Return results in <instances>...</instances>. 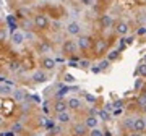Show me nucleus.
Returning <instances> with one entry per match:
<instances>
[{
  "mask_svg": "<svg viewBox=\"0 0 146 136\" xmlns=\"http://www.w3.org/2000/svg\"><path fill=\"white\" fill-rule=\"evenodd\" d=\"M70 131H72L73 136H86V133H89L88 126L84 125V121H76V123H73Z\"/></svg>",
  "mask_w": 146,
  "mask_h": 136,
  "instance_id": "4",
  "label": "nucleus"
},
{
  "mask_svg": "<svg viewBox=\"0 0 146 136\" xmlns=\"http://www.w3.org/2000/svg\"><path fill=\"white\" fill-rule=\"evenodd\" d=\"M60 2H67V0H60Z\"/></svg>",
  "mask_w": 146,
  "mask_h": 136,
  "instance_id": "50",
  "label": "nucleus"
},
{
  "mask_svg": "<svg viewBox=\"0 0 146 136\" xmlns=\"http://www.w3.org/2000/svg\"><path fill=\"white\" fill-rule=\"evenodd\" d=\"M25 39H28L29 42H33L34 39H36V36H34L31 31H26V32H25Z\"/></svg>",
  "mask_w": 146,
  "mask_h": 136,
  "instance_id": "32",
  "label": "nucleus"
},
{
  "mask_svg": "<svg viewBox=\"0 0 146 136\" xmlns=\"http://www.w3.org/2000/svg\"><path fill=\"white\" fill-rule=\"evenodd\" d=\"M136 34L138 36H146V26H141L138 31H136Z\"/></svg>",
  "mask_w": 146,
  "mask_h": 136,
  "instance_id": "37",
  "label": "nucleus"
},
{
  "mask_svg": "<svg viewBox=\"0 0 146 136\" xmlns=\"http://www.w3.org/2000/svg\"><path fill=\"white\" fill-rule=\"evenodd\" d=\"M145 125H146V117H145Z\"/></svg>",
  "mask_w": 146,
  "mask_h": 136,
  "instance_id": "48",
  "label": "nucleus"
},
{
  "mask_svg": "<svg viewBox=\"0 0 146 136\" xmlns=\"http://www.w3.org/2000/svg\"><path fill=\"white\" fill-rule=\"evenodd\" d=\"M0 23H2V16H0Z\"/></svg>",
  "mask_w": 146,
  "mask_h": 136,
  "instance_id": "51",
  "label": "nucleus"
},
{
  "mask_svg": "<svg viewBox=\"0 0 146 136\" xmlns=\"http://www.w3.org/2000/svg\"><path fill=\"white\" fill-rule=\"evenodd\" d=\"M11 44H13V46H23V44H25V41H26V39H25V32L23 31H15V32H11Z\"/></svg>",
  "mask_w": 146,
  "mask_h": 136,
  "instance_id": "12",
  "label": "nucleus"
},
{
  "mask_svg": "<svg viewBox=\"0 0 146 136\" xmlns=\"http://www.w3.org/2000/svg\"><path fill=\"white\" fill-rule=\"evenodd\" d=\"M73 118L72 112L70 110H67V112H62V114H57V121L60 123V125H67V123H70Z\"/></svg>",
  "mask_w": 146,
  "mask_h": 136,
  "instance_id": "14",
  "label": "nucleus"
},
{
  "mask_svg": "<svg viewBox=\"0 0 146 136\" xmlns=\"http://www.w3.org/2000/svg\"><path fill=\"white\" fill-rule=\"evenodd\" d=\"M52 50V44L49 41H39L37 44V52L39 53H49Z\"/></svg>",
  "mask_w": 146,
  "mask_h": 136,
  "instance_id": "16",
  "label": "nucleus"
},
{
  "mask_svg": "<svg viewBox=\"0 0 146 136\" xmlns=\"http://www.w3.org/2000/svg\"><path fill=\"white\" fill-rule=\"evenodd\" d=\"M88 136H104V130H101L99 126L98 128H93V130H89Z\"/></svg>",
  "mask_w": 146,
  "mask_h": 136,
  "instance_id": "28",
  "label": "nucleus"
},
{
  "mask_svg": "<svg viewBox=\"0 0 146 136\" xmlns=\"http://www.w3.org/2000/svg\"><path fill=\"white\" fill-rule=\"evenodd\" d=\"M31 79H33V83H46L49 78H47V73L44 70H36V71H33Z\"/></svg>",
  "mask_w": 146,
  "mask_h": 136,
  "instance_id": "9",
  "label": "nucleus"
},
{
  "mask_svg": "<svg viewBox=\"0 0 146 136\" xmlns=\"http://www.w3.org/2000/svg\"><path fill=\"white\" fill-rule=\"evenodd\" d=\"M114 31L119 34V36L122 37H125L128 32H130V24L127 23V21L123 20H119V21H115V24H114Z\"/></svg>",
  "mask_w": 146,
  "mask_h": 136,
  "instance_id": "3",
  "label": "nucleus"
},
{
  "mask_svg": "<svg viewBox=\"0 0 146 136\" xmlns=\"http://www.w3.org/2000/svg\"><path fill=\"white\" fill-rule=\"evenodd\" d=\"M52 110L55 112V114H62V112H67V110H68L67 100H65V99H62V100H54Z\"/></svg>",
  "mask_w": 146,
  "mask_h": 136,
  "instance_id": "11",
  "label": "nucleus"
},
{
  "mask_svg": "<svg viewBox=\"0 0 146 136\" xmlns=\"http://www.w3.org/2000/svg\"><path fill=\"white\" fill-rule=\"evenodd\" d=\"M133 121H135V117H125V118H123V126H125V130L133 131Z\"/></svg>",
  "mask_w": 146,
  "mask_h": 136,
  "instance_id": "23",
  "label": "nucleus"
},
{
  "mask_svg": "<svg viewBox=\"0 0 146 136\" xmlns=\"http://www.w3.org/2000/svg\"><path fill=\"white\" fill-rule=\"evenodd\" d=\"M145 3H146V0H145Z\"/></svg>",
  "mask_w": 146,
  "mask_h": 136,
  "instance_id": "52",
  "label": "nucleus"
},
{
  "mask_svg": "<svg viewBox=\"0 0 146 136\" xmlns=\"http://www.w3.org/2000/svg\"><path fill=\"white\" fill-rule=\"evenodd\" d=\"M78 65H80V68H86V70H88L89 67H91V62H89V60H80L78 62Z\"/></svg>",
  "mask_w": 146,
  "mask_h": 136,
  "instance_id": "31",
  "label": "nucleus"
},
{
  "mask_svg": "<svg viewBox=\"0 0 146 136\" xmlns=\"http://www.w3.org/2000/svg\"><path fill=\"white\" fill-rule=\"evenodd\" d=\"M84 99L88 100V102H91V104H94V102H96V97H94V96H91V94H84Z\"/></svg>",
  "mask_w": 146,
  "mask_h": 136,
  "instance_id": "36",
  "label": "nucleus"
},
{
  "mask_svg": "<svg viewBox=\"0 0 146 136\" xmlns=\"http://www.w3.org/2000/svg\"><path fill=\"white\" fill-rule=\"evenodd\" d=\"M81 31H83V26H81V23L80 21H70L67 24V32L70 36H81Z\"/></svg>",
  "mask_w": 146,
  "mask_h": 136,
  "instance_id": "5",
  "label": "nucleus"
},
{
  "mask_svg": "<svg viewBox=\"0 0 146 136\" xmlns=\"http://www.w3.org/2000/svg\"><path fill=\"white\" fill-rule=\"evenodd\" d=\"M81 2V5H84V7H91L93 5V0H80Z\"/></svg>",
  "mask_w": 146,
  "mask_h": 136,
  "instance_id": "40",
  "label": "nucleus"
},
{
  "mask_svg": "<svg viewBox=\"0 0 146 136\" xmlns=\"http://www.w3.org/2000/svg\"><path fill=\"white\" fill-rule=\"evenodd\" d=\"M7 39V29L5 28H0V42H3Z\"/></svg>",
  "mask_w": 146,
  "mask_h": 136,
  "instance_id": "34",
  "label": "nucleus"
},
{
  "mask_svg": "<svg viewBox=\"0 0 146 136\" xmlns=\"http://www.w3.org/2000/svg\"><path fill=\"white\" fill-rule=\"evenodd\" d=\"M110 65H112V63H110L107 58H102V60L99 62V65H98V68H99V71H107Z\"/></svg>",
  "mask_w": 146,
  "mask_h": 136,
  "instance_id": "24",
  "label": "nucleus"
},
{
  "mask_svg": "<svg viewBox=\"0 0 146 136\" xmlns=\"http://www.w3.org/2000/svg\"><path fill=\"white\" fill-rule=\"evenodd\" d=\"M136 105H140L141 109H143V107L146 105V97H145L143 94H140L138 97H136Z\"/></svg>",
  "mask_w": 146,
  "mask_h": 136,
  "instance_id": "30",
  "label": "nucleus"
},
{
  "mask_svg": "<svg viewBox=\"0 0 146 136\" xmlns=\"http://www.w3.org/2000/svg\"><path fill=\"white\" fill-rule=\"evenodd\" d=\"M83 121H84V125L88 126V130L98 128V125H99V118H98V117H93V115H86Z\"/></svg>",
  "mask_w": 146,
  "mask_h": 136,
  "instance_id": "15",
  "label": "nucleus"
},
{
  "mask_svg": "<svg viewBox=\"0 0 146 136\" xmlns=\"http://www.w3.org/2000/svg\"><path fill=\"white\" fill-rule=\"evenodd\" d=\"M3 125V118H2V117H0V126Z\"/></svg>",
  "mask_w": 146,
  "mask_h": 136,
  "instance_id": "47",
  "label": "nucleus"
},
{
  "mask_svg": "<svg viewBox=\"0 0 146 136\" xmlns=\"http://www.w3.org/2000/svg\"><path fill=\"white\" fill-rule=\"evenodd\" d=\"M76 44H78V49L81 50V52H86V50H89V49H91V46H93V41H91V37H89V36H84V34H81V36L76 39Z\"/></svg>",
  "mask_w": 146,
  "mask_h": 136,
  "instance_id": "6",
  "label": "nucleus"
},
{
  "mask_svg": "<svg viewBox=\"0 0 146 136\" xmlns=\"http://www.w3.org/2000/svg\"><path fill=\"white\" fill-rule=\"evenodd\" d=\"M94 49H96V53H98V55H102V53L107 50V44H106L104 39H98L96 44H94Z\"/></svg>",
  "mask_w": 146,
  "mask_h": 136,
  "instance_id": "17",
  "label": "nucleus"
},
{
  "mask_svg": "<svg viewBox=\"0 0 146 136\" xmlns=\"http://www.w3.org/2000/svg\"><path fill=\"white\" fill-rule=\"evenodd\" d=\"M78 44H76V41L75 39H65L62 44V52L65 53V55H68V57H72V55H75V53L78 52Z\"/></svg>",
  "mask_w": 146,
  "mask_h": 136,
  "instance_id": "2",
  "label": "nucleus"
},
{
  "mask_svg": "<svg viewBox=\"0 0 146 136\" xmlns=\"http://www.w3.org/2000/svg\"><path fill=\"white\" fill-rule=\"evenodd\" d=\"M104 110H106V112H109V114H112L114 105H112V104H104Z\"/></svg>",
  "mask_w": 146,
  "mask_h": 136,
  "instance_id": "38",
  "label": "nucleus"
},
{
  "mask_svg": "<svg viewBox=\"0 0 146 136\" xmlns=\"http://www.w3.org/2000/svg\"><path fill=\"white\" fill-rule=\"evenodd\" d=\"M33 23H34V28L39 29V31H46V29L50 28V20L44 13H36L33 16Z\"/></svg>",
  "mask_w": 146,
  "mask_h": 136,
  "instance_id": "1",
  "label": "nucleus"
},
{
  "mask_svg": "<svg viewBox=\"0 0 146 136\" xmlns=\"http://www.w3.org/2000/svg\"><path fill=\"white\" fill-rule=\"evenodd\" d=\"M114 24H115V21H114V18L110 15H102V16H99V26H101V29H109V28H114Z\"/></svg>",
  "mask_w": 146,
  "mask_h": 136,
  "instance_id": "8",
  "label": "nucleus"
},
{
  "mask_svg": "<svg viewBox=\"0 0 146 136\" xmlns=\"http://www.w3.org/2000/svg\"><path fill=\"white\" fill-rule=\"evenodd\" d=\"M145 63H146V55H145Z\"/></svg>",
  "mask_w": 146,
  "mask_h": 136,
  "instance_id": "49",
  "label": "nucleus"
},
{
  "mask_svg": "<svg viewBox=\"0 0 146 136\" xmlns=\"http://www.w3.org/2000/svg\"><path fill=\"white\" fill-rule=\"evenodd\" d=\"M141 110H143V114H145V117H146V105H145V107H143Z\"/></svg>",
  "mask_w": 146,
  "mask_h": 136,
  "instance_id": "46",
  "label": "nucleus"
},
{
  "mask_svg": "<svg viewBox=\"0 0 146 136\" xmlns=\"http://www.w3.org/2000/svg\"><path fill=\"white\" fill-rule=\"evenodd\" d=\"M133 131H136V133H143V135H145V131H146L145 117H135V121H133Z\"/></svg>",
  "mask_w": 146,
  "mask_h": 136,
  "instance_id": "10",
  "label": "nucleus"
},
{
  "mask_svg": "<svg viewBox=\"0 0 146 136\" xmlns=\"http://www.w3.org/2000/svg\"><path fill=\"white\" fill-rule=\"evenodd\" d=\"M102 2H104V3H112L114 0H102Z\"/></svg>",
  "mask_w": 146,
  "mask_h": 136,
  "instance_id": "45",
  "label": "nucleus"
},
{
  "mask_svg": "<svg viewBox=\"0 0 146 136\" xmlns=\"http://www.w3.org/2000/svg\"><path fill=\"white\" fill-rule=\"evenodd\" d=\"M122 114V109H117V110H114V115H120Z\"/></svg>",
  "mask_w": 146,
  "mask_h": 136,
  "instance_id": "43",
  "label": "nucleus"
},
{
  "mask_svg": "<svg viewBox=\"0 0 146 136\" xmlns=\"http://www.w3.org/2000/svg\"><path fill=\"white\" fill-rule=\"evenodd\" d=\"M50 24L54 26V29H55V31H58V29L62 28V23H58V21H54V23H50Z\"/></svg>",
  "mask_w": 146,
  "mask_h": 136,
  "instance_id": "39",
  "label": "nucleus"
},
{
  "mask_svg": "<svg viewBox=\"0 0 146 136\" xmlns=\"http://www.w3.org/2000/svg\"><path fill=\"white\" fill-rule=\"evenodd\" d=\"M16 16H18L20 20H26L28 16H29V10H28V8H18V10H16Z\"/></svg>",
  "mask_w": 146,
  "mask_h": 136,
  "instance_id": "25",
  "label": "nucleus"
},
{
  "mask_svg": "<svg viewBox=\"0 0 146 136\" xmlns=\"http://www.w3.org/2000/svg\"><path fill=\"white\" fill-rule=\"evenodd\" d=\"M135 75H140L141 78H146V63L145 62L141 65H138V68L135 70Z\"/></svg>",
  "mask_w": 146,
  "mask_h": 136,
  "instance_id": "26",
  "label": "nucleus"
},
{
  "mask_svg": "<svg viewBox=\"0 0 146 136\" xmlns=\"http://www.w3.org/2000/svg\"><path fill=\"white\" fill-rule=\"evenodd\" d=\"M112 105H114V109H122V107H123V100H122V99L114 100V102H112Z\"/></svg>",
  "mask_w": 146,
  "mask_h": 136,
  "instance_id": "33",
  "label": "nucleus"
},
{
  "mask_svg": "<svg viewBox=\"0 0 146 136\" xmlns=\"http://www.w3.org/2000/svg\"><path fill=\"white\" fill-rule=\"evenodd\" d=\"M128 136H145V135H143V133H136V131H131Z\"/></svg>",
  "mask_w": 146,
  "mask_h": 136,
  "instance_id": "42",
  "label": "nucleus"
},
{
  "mask_svg": "<svg viewBox=\"0 0 146 136\" xmlns=\"http://www.w3.org/2000/svg\"><path fill=\"white\" fill-rule=\"evenodd\" d=\"M141 94H143V96H145V97H146V86H145V88H143V91H141Z\"/></svg>",
  "mask_w": 146,
  "mask_h": 136,
  "instance_id": "44",
  "label": "nucleus"
},
{
  "mask_svg": "<svg viewBox=\"0 0 146 136\" xmlns=\"http://www.w3.org/2000/svg\"><path fill=\"white\" fill-rule=\"evenodd\" d=\"M63 79H65L67 83H75V76H73V75H70V73L65 75V76H63Z\"/></svg>",
  "mask_w": 146,
  "mask_h": 136,
  "instance_id": "35",
  "label": "nucleus"
},
{
  "mask_svg": "<svg viewBox=\"0 0 146 136\" xmlns=\"http://www.w3.org/2000/svg\"><path fill=\"white\" fill-rule=\"evenodd\" d=\"M145 37H146V36H145Z\"/></svg>",
  "mask_w": 146,
  "mask_h": 136,
  "instance_id": "53",
  "label": "nucleus"
},
{
  "mask_svg": "<svg viewBox=\"0 0 146 136\" xmlns=\"http://www.w3.org/2000/svg\"><path fill=\"white\" fill-rule=\"evenodd\" d=\"M143 88H145V78H136L135 79V84H133V91L135 92H141L143 91Z\"/></svg>",
  "mask_w": 146,
  "mask_h": 136,
  "instance_id": "22",
  "label": "nucleus"
},
{
  "mask_svg": "<svg viewBox=\"0 0 146 136\" xmlns=\"http://www.w3.org/2000/svg\"><path fill=\"white\" fill-rule=\"evenodd\" d=\"M13 99L16 100V102H21V100H25L26 99V91L25 89H21V88H16V89H13Z\"/></svg>",
  "mask_w": 146,
  "mask_h": 136,
  "instance_id": "18",
  "label": "nucleus"
},
{
  "mask_svg": "<svg viewBox=\"0 0 146 136\" xmlns=\"http://www.w3.org/2000/svg\"><path fill=\"white\" fill-rule=\"evenodd\" d=\"M125 41H127V46H131V44H133V41H135V37L130 36V37H127Z\"/></svg>",
  "mask_w": 146,
  "mask_h": 136,
  "instance_id": "41",
  "label": "nucleus"
},
{
  "mask_svg": "<svg viewBox=\"0 0 146 136\" xmlns=\"http://www.w3.org/2000/svg\"><path fill=\"white\" fill-rule=\"evenodd\" d=\"M21 67H23V63L20 62V60H11L10 63H8V71L10 73H16V71H20Z\"/></svg>",
  "mask_w": 146,
  "mask_h": 136,
  "instance_id": "19",
  "label": "nucleus"
},
{
  "mask_svg": "<svg viewBox=\"0 0 146 136\" xmlns=\"http://www.w3.org/2000/svg\"><path fill=\"white\" fill-rule=\"evenodd\" d=\"M98 118H99L101 121H110L112 120V114L106 112L104 109H99V112H98Z\"/></svg>",
  "mask_w": 146,
  "mask_h": 136,
  "instance_id": "20",
  "label": "nucleus"
},
{
  "mask_svg": "<svg viewBox=\"0 0 146 136\" xmlns=\"http://www.w3.org/2000/svg\"><path fill=\"white\" fill-rule=\"evenodd\" d=\"M55 58L52 57H42L41 58V70H44V71H52V70H55Z\"/></svg>",
  "mask_w": 146,
  "mask_h": 136,
  "instance_id": "7",
  "label": "nucleus"
},
{
  "mask_svg": "<svg viewBox=\"0 0 146 136\" xmlns=\"http://www.w3.org/2000/svg\"><path fill=\"white\" fill-rule=\"evenodd\" d=\"M67 91H68V88H62V89H58L57 92H55V100H62V99H63V96L67 94Z\"/></svg>",
  "mask_w": 146,
  "mask_h": 136,
  "instance_id": "29",
  "label": "nucleus"
},
{
  "mask_svg": "<svg viewBox=\"0 0 146 136\" xmlns=\"http://www.w3.org/2000/svg\"><path fill=\"white\" fill-rule=\"evenodd\" d=\"M67 104H68V110L70 112H78V110H81V107H83V102L78 99V97H70V99L67 100Z\"/></svg>",
  "mask_w": 146,
  "mask_h": 136,
  "instance_id": "13",
  "label": "nucleus"
},
{
  "mask_svg": "<svg viewBox=\"0 0 146 136\" xmlns=\"http://www.w3.org/2000/svg\"><path fill=\"white\" fill-rule=\"evenodd\" d=\"M106 58H107L110 63L117 62V60L120 58V50H109V52H107V55H106Z\"/></svg>",
  "mask_w": 146,
  "mask_h": 136,
  "instance_id": "21",
  "label": "nucleus"
},
{
  "mask_svg": "<svg viewBox=\"0 0 146 136\" xmlns=\"http://www.w3.org/2000/svg\"><path fill=\"white\" fill-rule=\"evenodd\" d=\"M23 130H25V126H23L21 121H15V123L11 125V131H13V133H23Z\"/></svg>",
  "mask_w": 146,
  "mask_h": 136,
  "instance_id": "27",
  "label": "nucleus"
}]
</instances>
